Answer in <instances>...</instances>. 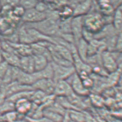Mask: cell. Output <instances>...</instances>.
Returning <instances> with one entry per match:
<instances>
[{
	"mask_svg": "<svg viewBox=\"0 0 122 122\" xmlns=\"http://www.w3.org/2000/svg\"><path fill=\"white\" fill-rule=\"evenodd\" d=\"M73 93L71 86L66 80L55 82L53 95L55 96L68 97Z\"/></svg>",
	"mask_w": 122,
	"mask_h": 122,
	"instance_id": "obj_8",
	"label": "cell"
},
{
	"mask_svg": "<svg viewBox=\"0 0 122 122\" xmlns=\"http://www.w3.org/2000/svg\"><path fill=\"white\" fill-rule=\"evenodd\" d=\"M88 96L91 103L96 107H102L104 105L105 99L102 96L98 94L90 93Z\"/></svg>",
	"mask_w": 122,
	"mask_h": 122,
	"instance_id": "obj_21",
	"label": "cell"
},
{
	"mask_svg": "<svg viewBox=\"0 0 122 122\" xmlns=\"http://www.w3.org/2000/svg\"><path fill=\"white\" fill-rule=\"evenodd\" d=\"M16 122H29L27 119H26L25 118H23V119H20L19 120H18L16 121Z\"/></svg>",
	"mask_w": 122,
	"mask_h": 122,
	"instance_id": "obj_31",
	"label": "cell"
},
{
	"mask_svg": "<svg viewBox=\"0 0 122 122\" xmlns=\"http://www.w3.org/2000/svg\"><path fill=\"white\" fill-rule=\"evenodd\" d=\"M110 3L115 9L122 6V0H110Z\"/></svg>",
	"mask_w": 122,
	"mask_h": 122,
	"instance_id": "obj_29",
	"label": "cell"
},
{
	"mask_svg": "<svg viewBox=\"0 0 122 122\" xmlns=\"http://www.w3.org/2000/svg\"><path fill=\"white\" fill-rule=\"evenodd\" d=\"M1 0H0V2H1Z\"/></svg>",
	"mask_w": 122,
	"mask_h": 122,
	"instance_id": "obj_37",
	"label": "cell"
},
{
	"mask_svg": "<svg viewBox=\"0 0 122 122\" xmlns=\"http://www.w3.org/2000/svg\"><path fill=\"white\" fill-rule=\"evenodd\" d=\"M122 32H121V33H119L118 35H117L114 51H118V52H122Z\"/></svg>",
	"mask_w": 122,
	"mask_h": 122,
	"instance_id": "obj_28",
	"label": "cell"
},
{
	"mask_svg": "<svg viewBox=\"0 0 122 122\" xmlns=\"http://www.w3.org/2000/svg\"><path fill=\"white\" fill-rule=\"evenodd\" d=\"M71 86L73 92L77 95L82 97H87L90 94V91L84 87L81 78L75 72L70 77L66 80Z\"/></svg>",
	"mask_w": 122,
	"mask_h": 122,
	"instance_id": "obj_3",
	"label": "cell"
},
{
	"mask_svg": "<svg viewBox=\"0 0 122 122\" xmlns=\"http://www.w3.org/2000/svg\"><path fill=\"white\" fill-rule=\"evenodd\" d=\"M57 10L59 20L70 19L73 16V8L69 4L63 5Z\"/></svg>",
	"mask_w": 122,
	"mask_h": 122,
	"instance_id": "obj_19",
	"label": "cell"
},
{
	"mask_svg": "<svg viewBox=\"0 0 122 122\" xmlns=\"http://www.w3.org/2000/svg\"><path fill=\"white\" fill-rule=\"evenodd\" d=\"M1 10H2V5H1V4H0V12H1Z\"/></svg>",
	"mask_w": 122,
	"mask_h": 122,
	"instance_id": "obj_33",
	"label": "cell"
},
{
	"mask_svg": "<svg viewBox=\"0 0 122 122\" xmlns=\"http://www.w3.org/2000/svg\"><path fill=\"white\" fill-rule=\"evenodd\" d=\"M12 12L14 16H16V17L21 19L22 16H23L25 12V10L21 6H20V5H17L12 8Z\"/></svg>",
	"mask_w": 122,
	"mask_h": 122,
	"instance_id": "obj_27",
	"label": "cell"
},
{
	"mask_svg": "<svg viewBox=\"0 0 122 122\" xmlns=\"http://www.w3.org/2000/svg\"><path fill=\"white\" fill-rule=\"evenodd\" d=\"M65 116L47 108L43 111V116L52 122H62Z\"/></svg>",
	"mask_w": 122,
	"mask_h": 122,
	"instance_id": "obj_17",
	"label": "cell"
},
{
	"mask_svg": "<svg viewBox=\"0 0 122 122\" xmlns=\"http://www.w3.org/2000/svg\"><path fill=\"white\" fill-rule=\"evenodd\" d=\"M10 65L8 64L5 61L2 60L0 62V80H2L6 74Z\"/></svg>",
	"mask_w": 122,
	"mask_h": 122,
	"instance_id": "obj_26",
	"label": "cell"
},
{
	"mask_svg": "<svg viewBox=\"0 0 122 122\" xmlns=\"http://www.w3.org/2000/svg\"><path fill=\"white\" fill-rule=\"evenodd\" d=\"M36 80L37 79L34 73H27L22 71L21 70H20L16 79V81L22 85L30 86H32V85Z\"/></svg>",
	"mask_w": 122,
	"mask_h": 122,
	"instance_id": "obj_11",
	"label": "cell"
},
{
	"mask_svg": "<svg viewBox=\"0 0 122 122\" xmlns=\"http://www.w3.org/2000/svg\"><path fill=\"white\" fill-rule=\"evenodd\" d=\"M112 25L116 31L122 32V6H120L115 9L112 15Z\"/></svg>",
	"mask_w": 122,
	"mask_h": 122,
	"instance_id": "obj_14",
	"label": "cell"
},
{
	"mask_svg": "<svg viewBox=\"0 0 122 122\" xmlns=\"http://www.w3.org/2000/svg\"><path fill=\"white\" fill-rule=\"evenodd\" d=\"M37 2L36 0H18V5L26 10L35 8Z\"/></svg>",
	"mask_w": 122,
	"mask_h": 122,
	"instance_id": "obj_24",
	"label": "cell"
},
{
	"mask_svg": "<svg viewBox=\"0 0 122 122\" xmlns=\"http://www.w3.org/2000/svg\"><path fill=\"white\" fill-rule=\"evenodd\" d=\"M35 72L39 71L47 66L50 61L45 56L41 54H32Z\"/></svg>",
	"mask_w": 122,
	"mask_h": 122,
	"instance_id": "obj_15",
	"label": "cell"
},
{
	"mask_svg": "<svg viewBox=\"0 0 122 122\" xmlns=\"http://www.w3.org/2000/svg\"><path fill=\"white\" fill-rule=\"evenodd\" d=\"M67 115L70 120L74 122H86V115L78 109H70Z\"/></svg>",
	"mask_w": 122,
	"mask_h": 122,
	"instance_id": "obj_20",
	"label": "cell"
},
{
	"mask_svg": "<svg viewBox=\"0 0 122 122\" xmlns=\"http://www.w3.org/2000/svg\"><path fill=\"white\" fill-rule=\"evenodd\" d=\"M46 13L38 11L35 8L25 10L21 20L27 24H35L46 19Z\"/></svg>",
	"mask_w": 122,
	"mask_h": 122,
	"instance_id": "obj_7",
	"label": "cell"
},
{
	"mask_svg": "<svg viewBox=\"0 0 122 122\" xmlns=\"http://www.w3.org/2000/svg\"><path fill=\"white\" fill-rule=\"evenodd\" d=\"M75 46L78 56L84 62H86L88 51V41H86L83 38H81Z\"/></svg>",
	"mask_w": 122,
	"mask_h": 122,
	"instance_id": "obj_13",
	"label": "cell"
},
{
	"mask_svg": "<svg viewBox=\"0 0 122 122\" xmlns=\"http://www.w3.org/2000/svg\"><path fill=\"white\" fill-rule=\"evenodd\" d=\"M101 58L102 67L108 73H113L120 69L117 61L110 51H104L101 54Z\"/></svg>",
	"mask_w": 122,
	"mask_h": 122,
	"instance_id": "obj_4",
	"label": "cell"
},
{
	"mask_svg": "<svg viewBox=\"0 0 122 122\" xmlns=\"http://www.w3.org/2000/svg\"><path fill=\"white\" fill-rule=\"evenodd\" d=\"M1 51H2V41L0 39V53H1Z\"/></svg>",
	"mask_w": 122,
	"mask_h": 122,
	"instance_id": "obj_32",
	"label": "cell"
},
{
	"mask_svg": "<svg viewBox=\"0 0 122 122\" xmlns=\"http://www.w3.org/2000/svg\"><path fill=\"white\" fill-rule=\"evenodd\" d=\"M95 9L96 5L94 2L91 12L83 16L84 29L94 35L100 31L105 25L103 16Z\"/></svg>",
	"mask_w": 122,
	"mask_h": 122,
	"instance_id": "obj_1",
	"label": "cell"
},
{
	"mask_svg": "<svg viewBox=\"0 0 122 122\" xmlns=\"http://www.w3.org/2000/svg\"><path fill=\"white\" fill-rule=\"evenodd\" d=\"M53 69V78L55 82L60 80H66L72 74L76 72L73 66H64L60 65L51 62Z\"/></svg>",
	"mask_w": 122,
	"mask_h": 122,
	"instance_id": "obj_2",
	"label": "cell"
},
{
	"mask_svg": "<svg viewBox=\"0 0 122 122\" xmlns=\"http://www.w3.org/2000/svg\"><path fill=\"white\" fill-rule=\"evenodd\" d=\"M85 1V0H71V2H70L69 4L70 5H71L72 7H73L75 5H76V4L80 3V2H82V1Z\"/></svg>",
	"mask_w": 122,
	"mask_h": 122,
	"instance_id": "obj_30",
	"label": "cell"
},
{
	"mask_svg": "<svg viewBox=\"0 0 122 122\" xmlns=\"http://www.w3.org/2000/svg\"><path fill=\"white\" fill-rule=\"evenodd\" d=\"M15 110V102L6 99L0 103V113L1 115L6 113V112Z\"/></svg>",
	"mask_w": 122,
	"mask_h": 122,
	"instance_id": "obj_23",
	"label": "cell"
},
{
	"mask_svg": "<svg viewBox=\"0 0 122 122\" xmlns=\"http://www.w3.org/2000/svg\"><path fill=\"white\" fill-rule=\"evenodd\" d=\"M34 73L37 80L41 78L52 79L53 78V69H52L51 62L43 69H42L41 71L34 72Z\"/></svg>",
	"mask_w": 122,
	"mask_h": 122,
	"instance_id": "obj_18",
	"label": "cell"
},
{
	"mask_svg": "<svg viewBox=\"0 0 122 122\" xmlns=\"http://www.w3.org/2000/svg\"><path fill=\"white\" fill-rule=\"evenodd\" d=\"M66 1H67L68 4H69V3H70V2H71V0H66Z\"/></svg>",
	"mask_w": 122,
	"mask_h": 122,
	"instance_id": "obj_34",
	"label": "cell"
},
{
	"mask_svg": "<svg viewBox=\"0 0 122 122\" xmlns=\"http://www.w3.org/2000/svg\"><path fill=\"white\" fill-rule=\"evenodd\" d=\"M1 86H0V93H1Z\"/></svg>",
	"mask_w": 122,
	"mask_h": 122,
	"instance_id": "obj_36",
	"label": "cell"
},
{
	"mask_svg": "<svg viewBox=\"0 0 122 122\" xmlns=\"http://www.w3.org/2000/svg\"><path fill=\"white\" fill-rule=\"evenodd\" d=\"M1 57L3 58V60L6 62L10 66L19 67L20 56L17 54L1 51Z\"/></svg>",
	"mask_w": 122,
	"mask_h": 122,
	"instance_id": "obj_16",
	"label": "cell"
},
{
	"mask_svg": "<svg viewBox=\"0 0 122 122\" xmlns=\"http://www.w3.org/2000/svg\"><path fill=\"white\" fill-rule=\"evenodd\" d=\"M95 0H85L75 5L73 8V16H84L89 13L93 6Z\"/></svg>",
	"mask_w": 122,
	"mask_h": 122,
	"instance_id": "obj_9",
	"label": "cell"
},
{
	"mask_svg": "<svg viewBox=\"0 0 122 122\" xmlns=\"http://www.w3.org/2000/svg\"><path fill=\"white\" fill-rule=\"evenodd\" d=\"M0 122H5L3 121V120H0Z\"/></svg>",
	"mask_w": 122,
	"mask_h": 122,
	"instance_id": "obj_35",
	"label": "cell"
},
{
	"mask_svg": "<svg viewBox=\"0 0 122 122\" xmlns=\"http://www.w3.org/2000/svg\"><path fill=\"white\" fill-rule=\"evenodd\" d=\"M55 82L52 79H39L32 85L33 90H39L48 95H53Z\"/></svg>",
	"mask_w": 122,
	"mask_h": 122,
	"instance_id": "obj_6",
	"label": "cell"
},
{
	"mask_svg": "<svg viewBox=\"0 0 122 122\" xmlns=\"http://www.w3.org/2000/svg\"><path fill=\"white\" fill-rule=\"evenodd\" d=\"M83 30V16H73L71 19V34L74 39L75 45L82 38Z\"/></svg>",
	"mask_w": 122,
	"mask_h": 122,
	"instance_id": "obj_5",
	"label": "cell"
},
{
	"mask_svg": "<svg viewBox=\"0 0 122 122\" xmlns=\"http://www.w3.org/2000/svg\"><path fill=\"white\" fill-rule=\"evenodd\" d=\"M19 69L22 71L32 73L35 72L34 59L32 55L20 56L19 62Z\"/></svg>",
	"mask_w": 122,
	"mask_h": 122,
	"instance_id": "obj_12",
	"label": "cell"
},
{
	"mask_svg": "<svg viewBox=\"0 0 122 122\" xmlns=\"http://www.w3.org/2000/svg\"><path fill=\"white\" fill-rule=\"evenodd\" d=\"M82 84L84 85V87L86 88L87 89L91 90L94 86V80L90 76L88 77H85V78L81 79Z\"/></svg>",
	"mask_w": 122,
	"mask_h": 122,
	"instance_id": "obj_25",
	"label": "cell"
},
{
	"mask_svg": "<svg viewBox=\"0 0 122 122\" xmlns=\"http://www.w3.org/2000/svg\"><path fill=\"white\" fill-rule=\"evenodd\" d=\"M20 116L21 115L14 110L1 115L0 116V120L5 122H16L19 119H23L20 118Z\"/></svg>",
	"mask_w": 122,
	"mask_h": 122,
	"instance_id": "obj_22",
	"label": "cell"
},
{
	"mask_svg": "<svg viewBox=\"0 0 122 122\" xmlns=\"http://www.w3.org/2000/svg\"><path fill=\"white\" fill-rule=\"evenodd\" d=\"M15 111L21 116L28 115L31 111L33 103L30 99L23 98L17 100L15 102Z\"/></svg>",
	"mask_w": 122,
	"mask_h": 122,
	"instance_id": "obj_10",
	"label": "cell"
}]
</instances>
